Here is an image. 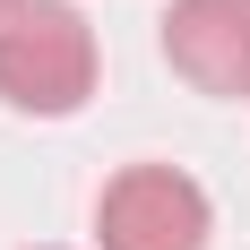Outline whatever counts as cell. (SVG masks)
<instances>
[{
	"label": "cell",
	"instance_id": "obj_1",
	"mask_svg": "<svg viewBox=\"0 0 250 250\" xmlns=\"http://www.w3.org/2000/svg\"><path fill=\"white\" fill-rule=\"evenodd\" d=\"M95 95V26L69 0H18L0 18V104L61 121Z\"/></svg>",
	"mask_w": 250,
	"mask_h": 250
},
{
	"label": "cell",
	"instance_id": "obj_2",
	"mask_svg": "<svg viewBox=\"0 0 250 250\" xmlns=\"http://www.w3.org/2000/svg\"><path fill=\"white\" fill-rule=\"evenodd\" d=\"M216 207L181 164H129L95 199V242L104 250H207Z\"/></svg>",
	"mask_w": 250,
	"mask_h": 250
},
{
	"label": "cell",
	"instance_id": "obj_4",
	"mask_svg": "<svg viewBox=\"0 0 250 250\" xmlns=\"http://www.w3.org/2000/svg\"><path fill=\"white\" fill-rule=\"evenodd\" d=\"M9 9H18V0H0V18H9Z\"/></svg>",
	"mask_w": 250,
	"mask_h": 250
},
{
	"label": "cell",
	"instance_id": "obj_3",
	"mask_svg": "<svg viewBox=\"0 0 250 250\" xmlns=\"http://www.w3.org/2000/svg\"><path fill=\"white\" fill-rule=\"evenodd\" d=\"M164 61L199 95H250V0H173Z\"/></svg>",
	"mask_w": 250,
	"mask_h": 250
}]
</instances>
